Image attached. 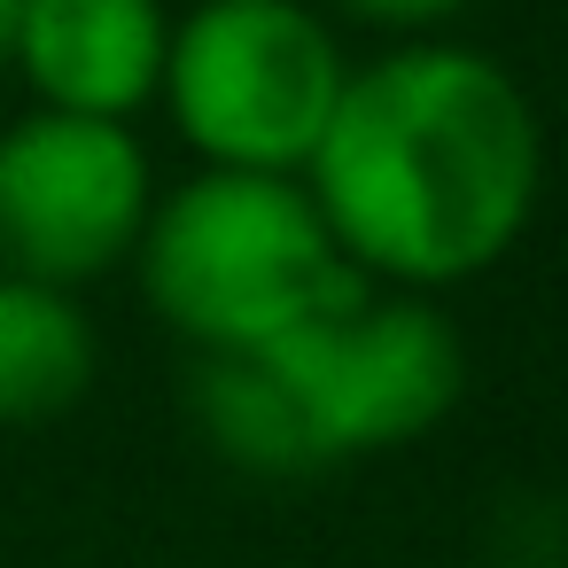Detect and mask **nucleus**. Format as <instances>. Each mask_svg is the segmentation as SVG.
<instances>
[{"label":"nucleus","mask_w":568,"mask_h":568,"mask_svg":"<svg viewBox=\"0 0 568 568\" xmlns=\"http://www.w3.org/2000/svg\"><path fill=\"white\" fill-rule=\"evenodd\" d=\"M164 55H172L164 0H24L9 71H24L40 110L133 125L164 87Z\"/></svg>","instance_id":"6"},{"label":"nucleus","mask_w":568,"mask_h":568,"mask_svg":"<svg viewBox=\"0 0 568 568\" xmlns=\"http://www.w3.org/2000/svg\"><path fill=\"white\" fill-rule=\"evenodd\" d=\"M17 17H24V0H0V71L17 55Z\"/></svg>","instance_id":"10"},{"label":"nucleus","mask_w":568,"mask_h":568,"mask_svg":"<svg viewBox=\"0 0 568 568\" xmlns=\"http://www.w3.org/2000/svg\"><path fill=\"white\" fill-rule=\"evenodd\" d=\"M187 420H195V436H203L226 467H242V475H273V483L320 475L312 436H304L288 389H281V374H273L257 351L195 358V366H187Z\"/></svg>","instance_id":"8"},{"label":"nucleus","mask_w":568,"mask_h":568,"mask_svg":"<svg viewBox=\"0 0 568 568\" xmlns=\"http://www.w3.org/2000/svg\"><path fill=\"white\" fill-rule=\"evenodd\" d=\"M257 358L281 374L320 467L405 452L436 436L467 397V343L444 304L366 273H351Z\"/></svg>","instance_id":"3"},{"label":"nucleus","mask_w":568,"mask_h":568,"mask_svg":"<svg viewBox=\"0 0 568 568\" xmlns=\"http://www.w3.org/2000/svg\"><path fill=\"white\" fill-rule=\"evenodd\" d=\"M351 55L304 0H195L172 24L164 118L211 172H304Z\"/></svg>","instance_id":"4"},{"label":"nucleus","mask_w":568,"mask_h":568,"mask_svg":"<svg viewBox=\"0 0 568 568\" xmlns=\"http://www.w3.org/2000/svg\"><path fill=\"white\" fill-rule=\"evenodd\" d=\"M133 265H141L156 320L195 358L265 351L351 281L304 180L211 172V164L156 195Z\"/></svg>","instance_id":"2"},{"label":"nucleus","mask_w":568,"mask_h":568,"mask_svg":"<svg viewBox=\"0 0 568 568\" xmlns=\"http://www.w3.org/2000/svg\"><path fill=\"white\" fill-rule=\"evenodd\" d=\"M156 172L133 125L32 110L0 133V273L87 288L141 250Z\"/></svg>","instance_id":"5"},{"label":"nucleus","mask_w":568,"mask_h":568,"mask_svg":"<svg viewBox=\"0 0 568 568\" xmlns=\"http://www.w3.org/2000/svg\"><path fill=\"white\" fill-rule=\"evenodd\" d=\"M351 24H374V32H397V40H444L475 0H335Z\"/></svg>","instance_id":"9"},{"label":"nucleus","mask_w":568,"mask_h":568,"mask_svg":"<svg viewBox=\"0 0 568 568\" xmlns=\"http://www.w3.org/2000/svg\"><path fill=\"white\" fill-rule=\"evenodd\" d=\"M102 343L79 288L0 273V428H40L94 389Z\"/></svg>","instance_id":"7"},{"label":"nucleus","mask_w":568,"mask_h":568,"mask_svg":"<svg viewBox=\"0 0 568 568\" xmlns=\"http://www.w3.org/2000/svg\"><path fill=\"white\" fill-rule=\"evenodd\" d=\"M351 273L459 288L521 250L545 203V118L467 40H397L351 63L335 118L296 172Z\"/></svg>","instance_id":"1"}]
</instances>
